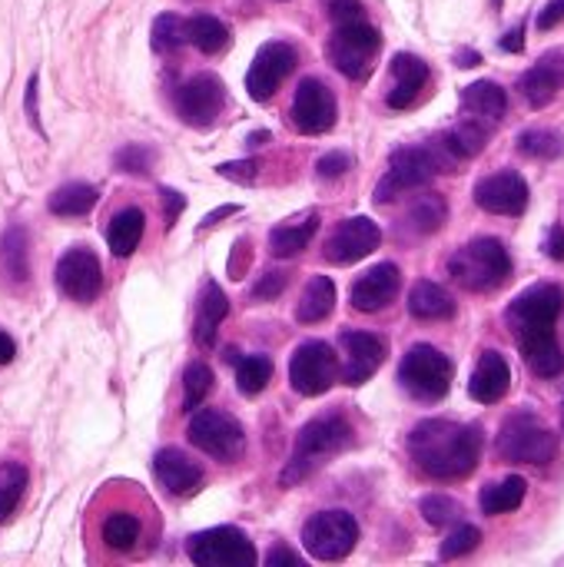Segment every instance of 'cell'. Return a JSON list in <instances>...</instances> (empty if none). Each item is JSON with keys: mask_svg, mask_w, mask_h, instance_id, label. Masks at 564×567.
<instances>
[{"mask_svg": "<svg viewBox=\"0 0 564 567\" xmlns=\"http://www.w3.org/2000/svg\"><path fill=\"white\" fill-rule=\"evenodd\" d=\"M266 565L269 567H302V561H299V555L296 551H289V548H273L269 551V558H266Z\"/></svg>", "mask_w": 564, "mask_h": 567, "instance_id": "52", "label": "cell"}, {"mask_svg": "<svg viewBox=\"0 0 564 567\" xmlns=\"http://www.w3.org/2000/svg\"><path fill=\"white\" fill-rule=\"evenodd\" d=\"M27 113H30V123L40 130V120H37V76H30V83H27Z\"/></svg>", "mask_w": 564, "mask_h": 567, "instance_id": "54", "label": "cell"}, {"mask_svg": "<svg viewBox=\"0 0 564 567\" xmlns=\"http://www.w3.org/2000/svg\"><path fill=\"white\" fill-rule=\"evenodd\" d=\"M419 512L425 515V522L432 528H445V525H459L462 522V505L455 498H445V495H429L419 502Z\"/></svg>", "mask_w": 564, "mask_h": 567, "instance_id": "42", "label": "cell"}, {"mask_svg": "<svg viewBox=\"0 0 564 567\" xmlns=\"http://www.w3.org/2000/svg\"><path fill=\"white\" fill-rule=\"evenodd\" d=\"M352 425L346 415L339 412H329V415H316L312 422H306L296 435V445H293V455H289V465L283 472V485H296V482H306L322 462L336 458L339 452H346L352 445Z\"/></svg>", "mask_w": 564, "mask_h": 567, "instance_id": "3", "label": "cell"}, {"mask_svg": "<svg viewBox=\"0 0 564 567\" xmlns=\"http://www.w3.org/2000/svg\"><path fill=\"white\" fill-rule=\"evenodd\" d=\"M445 219H449V206H445V199H442L439 193L419 196V199L412 203V209H409V226H412L419 236L439 233V229L445 226Z\"/></svg>", "mask_w": 564, "mask_h": 567, "instance_id": "36", "label": "cell"}, {"mask_svg": "<svg viewBox=\"0 0 564 567\" xmlns=\"http://www.w3.org/2000/svg\"><path fill=\"white\" fill-rule=\"evenodd\" d=\"M57 289L70 299V302H80V306H90L100 289H103V269H100V259L83 249V246H73L60 256L57 262Z\"/></svg>", "mask_w": 564, "mask_h": 567, "instance_id": "17", "label": "cell"}, {"mask_svg": "<svg viewBox=\"0 0 564 567\" xmlns=\"http://www.w3.org/2000/svg\"><path fill=\"white\" fill-rule=\"evenodd\" d=\"M273 379V362L269 355H246L236 362V385L243 395H259Z\"/></svg>", "mask_w": 564, "mask_h": 567, "instance_id": "39", "label": "cell"}, {"mask_svg": "<svg viewBox=\"0 0 564 567\" xmlns=\"http://www.w3.org/2000/svg\"><path fill=\"white\" fill-rule=\"evenodd\" d=\"M356 542H359V522L342 508L319 512L302 528V545H306L309 558H316V561H346L352 555Z\"/></svg>", "mask_w": 564, "mask_h": 567, "instance_id": "11", "label": "cell"}, {"mask_svg": "<svg viewBox=\"0 0 564 567\" xmlns=\"http://www.w3.org/2000/svg\"><path fill=\"white\" fill-rule=\"evenodd\" d=\"M160 196H163V226L166 229H173V223H176V216L183 213V206H186V199L176 193V189H160Z\"/></svg>", "mask_w": 564, "mask_h": 567, "instance_id": "49", "label": "cell"}, {"mask_svg": "<svg viewBox=\"0 0 564 567\" xmlns=\"http://www.w3.org/2000/svg\"><path fill=\"white\" fill-rule=\"evenodd\" d=\"M256 169H259L256 159H239V163H223L219 166V176L236 179V183H253L256 179Z\"/></svg>", "mask_w": 564, "mask_h": 567, "instance_id": "48", "label": "cell"}, {"mask_svg": "<svg viewBox=\"0 0 564 567\" xmlns=\"http://www.w3.org/2000/svg\"><path fill=\"white\" fill-rule=\"evenodd\" d=\"M336 375H339V355L332 352L329 342H319V339L302 342L289 359V382L299 395L312 399V395L329 392Z\"/></svg>", "mask_w": 564, "mask_h": 567, "instance_id": "13", "label": "cell"}, {"mask_svg": "<svg viewBox=\"0 0 564 567\" xmlns=\"http://www.w3.org/2000/svg\"><path fill=\"white\" fill-rule=\"evenodd\" d=\"M519 90H522V96H525L535 110L548 106V103L564 90V50H548V53H542L539 63H532V66L522 73Z\"/></svg>", "mask_w": 564, "mask_h": 567, "instance_id": "23", "label": "cell"}, {"mask_svg": "<svg viewBox=\"0 0 564 567\" xmlns=\"http://www.w3.org/2000/svg\"><path fill=\"white\" fill-rule=\"evenodd\" d=\"M336 116H339V103H336L332 90L322 80L306 76L296 86V96H293V106H289L293 126L299 133H306V136H319V133H329L336 126Z\"/></svg>", "mask_w": 564, "mask_h": 567, "instance_id": "14", "label": "cell"}, {"mask_svg": "<svg viewBox=\"0 0 564 567\" xmlns=\"http://www.w3.org/2000/svg\"><path fill=\"white\" fill-rule=\"evenodd\" d=\"M316 169H319V176H326V179L346 176V173L352 169V156H349L346 150H332V153H326V156L316 163Z\"/></svg>", "mask_w": 564, "mask_h": 567, "instance_id": "46", "label": "cell"}, {"mask_svg": "<svg viewBox=\"0 0 564 567\" xmlns=\"http://www.w3.org/2000/svg\"><path fill=\"white\" fill-rule=\"evenodd\" d=\"M449 276L469 292H495L512 279V256L502 239L479 236L452 252Z\"/></svg>", "mask_w": 564, "mask_h": 567, "instance_id": "5", "label": "cell"}, {"mask_svg": "<svg viewBox=\"0 0 564 567\" xmlns=\"http://www.w3.org/2000/svg\"><path fill=\"white\" fill-rule=\"evenodd\" d=\"M329 17H332V23H349V20H366V10L359 0H332Z\"/></svg>", "mask_w": 564, "mask_h": 567, "instance_id": "47", "label": "cell"}, {"mask_svg": "<svg viewBox=\"0 0 564 567\" xmlns=\"http://www.w3.org/2000/svg\"><path fill=\"white\" fill-rule=\"evenodd\" d=\"M0 276L13 286H23L30 279V246L23 226H10L0 239Z\"/></svg>", "mask_w": 564, "mask_h": 567, "instance_id": "31", "label": "cell"}, {"mask_svg": "<svg viewBox=\"0 0 564 567\" xmlns=\"http://www.w3.org/2000/svg\"><path fill=\"white\" fill-rule=\"evenodd\" d=\"M229 302L226 292L219 289V282H203L199 289V302H196V322H193V336L199 342V349H216L219 339V322L226 319Z\"/></svg>", "mask_w": 564, "mask_h": 567, "instance_id": "26", "label": "cell"}, {"mask_svg": "<svg viewBox=\"0 0 564 567\" xmlns=\"http://www.w3.org/2000/svg\"><path fill=\"white\" fill-rule=\"evenodd\" d=\"M492 3H495V7H502V0H492Z\"/></svg>", "mask_w": 564, "mask_h": 567, "instance_id": "59", "label": "cell"}, {"mask_svg": "<svg viewBox=\"0 0 564 567\" xmlns=\"http://www.w3.org/2000/svg\"><path fill=\"white\" fill-rule=\"evenodd\" d=\"M153 508L143 495L116 492V502L96 515V545L110 558H133L150 542Z\"/></svg>", "mask_w": 564, "mask_h": 567, "instance_id": "4", "label": "cell"}, {"mask_svg": "<svg viewBox=\"0 0 564 567\" xmlns=\"http://www.w3.org/2000/svg\"><path fill=\"white\" fill-rule=\"evenodd\" d=\"M525 492H529V482H525L522 475H509V478H502V482L485 485L479 505H482V512H485L489 518H499V515L519 512L522 502H525Z\"/></svg>", "mask_w": 564, "mask_h": 567, "instance_id": "32", "label": "cell"}, {"mask_svg": "<svg viewBox=\"0 0 564 567\" xmlns=\"http://www.w3.org/2000/svg\"><path fill=\"white\" fill-rule=\"evenodd\" d=\"M286 289V272L273 269V272H263L259 282L253 286V302H273L276 296H283Z\"/></svg>", "mask_w": 564, "mask_h": 567, "instance_id": "45", "label": "cell"}, {"mask_svg": "<svg viewBox=\"0 0 564 567\" xmlns=\"http://www.w3.org/2000/svg\"><path fill=\"white\" fill-rule=\"evenodd\" d=\"M545 256L555 259V262H564V226H552L548 236H545Z\"/></svg>", "mask_w": 564, "mask_h": 567, "instance_id": "51", "label": "cell"}, {"mask_svg": "<svg viewBox=\"0 0 564 567\" xmlns=\"http://www.w3.org/2000/svg\"><path fill=\"white\" fill-rule=\"evenodd\" d=\"M379 243H382L379 226L369 216H352L332 229V236L326 243V259L336 266H352V262L372 256L379 249Z\"/></svg>", "mask_w": 564, "mask_h": 567, "instance_id": "18", "label": "cell"}, {"mask_svg": "<svg viewBox=\"0 0 564 567\" xmlns=\"http://www.w3.org/2000/svg\"><path fill=\"white\" fill-rule=\"evenodd\" d=\"M316 229H319L316 213H306L302 219H289V223H283V226H276L269 233V252L279 256V259H293L296 252H302L312 243Z\"/></svg>", "mask_w": 564, "mask_h": 567, "instance_id": "30", "label": "cell"}, {"mask_svg": "<svg viewBox=\"0 0 564 567\" xmlns=\"http://www.w3.org/2000/svg\"><path fill=\"white\" fill-rule=\"evenodd\" d=\"M399 289H402V272H399V266H396V262H379V266H372L369 272H362V276L352 282L349 302H352V309H359V312H379V309H386V306L396 302Z\"/></svg>", "mask_w": 564, "mask_h": 567, "instance_id": "21", "label": "cell"}, {"mask_svg": "<svg viewBox=\"0 0 564 567\" xmlns=\"http://www.w3.org/2000/svg\"><path fill=\"white\" fill-rule=\"evenodd\" d=\"M475 206L495 216H522L529 209V183L515 169L492 173L475 183Z\"/></svg>", "mask_w": 564, "mask_h": 567, "instance_id": "19", "label": "cell"}, {"mask_svg": "<svg viewBox=\"0 0 564 567\" xmlns=\"http://www.w3.org/2000/svg\"><path fill=\"white\" fill-rule=\"evenodd\" d=\"M186 40L203 50V53H223L229 47V27L219 20V17H209V13H199V17H189L186 20Z\"/></svg>", "mask_w": 564, "mask_h": 567, "instance_id": "35", "label": "cell"}, {"mask_svg": "<svg viewBox=\"0 0 564 567\" xmlns=\"http://www.w3.org/2000/svg\"><path fill=\"white\" fill-rule=\"evenodd\" d=\"M562 429H564V402H562Z\"/></svg>", "mask_w": 564, "mask_h": 567, "instance_id": "58", "label": "cell"}, {"mask_svg": "<svg viewBox=\"0 0 564 567\" xmlns=\"http://www.w3.org/2000/svg\"><path fill=\"white\" fill-rule=\"evenodd\" d=\"M564 309V286L539 282L512 299L505 322L525 355V365L539 379H558L564 372V352L555 339V322Z\"/></svg>", "mask_w": 564, "mask_h": 567, "instance_id": "1", "label": "cell"}, {"mask_svg": "<svg viewBox=\"0 0 564 567\" xmlns=\"http://www.w3.org/2000/svg\"><path fill=\"white\" fill-rule=\"evenodd\" d=\"M173 103H176V113L183 123L209 126L226 106V86L216 73H196L186 83H180Z\"/></svg>", "mask_w": 564, "mask_h": 567, "instance_id": "15", "label": "cell"}, {"mask_svg": "<svg viewBox=\"0 0 564 567\" xmlns=\"http://www.w3.org/2000/svg\"><path fill=\"white\" fill-rule=\"evenodd\" d=\"M332 306H336V286H332V279L329 276H312L306 282L302 302L296 306V319L302 326H316V322H322L332 312Z\"/></svg>", "mask_w": 564, "mask_h": 567, "instance_id": "34", "label": "cell"}, {"mask_svg": "<svg viewBox=\"0 0 564 567\" xmlns=\"http://www.w3.org/2000/svg\"><path fill=\"white\" fill-rule=\"evenodd\" d=\"M382 50V33L366 23V20H349V23H336L329 43H326V53L332 60V66L342 73V76H352V80H362L369 76L376 56Z\"/></svg>", "mask_w": 564, "mask_h": 567, "instance_id": "8", "label": "cell"}, {"mask_svg": "<svg viewBox=\"0 0 564 567\" xmlns=\"http://www.w3.org/2000/svg\"><path fill=\"white\" fill-rule=\"evenodd\" d=\"M143 233H146V216H143V209H140V206H126V209L113 213V219H110V226H106V246H110V252H113L116 259H126V256L136 252Z\"/></svg>", "mask_w": 564, "mask_h": 567, "instance_id": "28", "label": "cell"}, {"mask_svg": "<svg viewBox=\"0 0 564 567\" xmlns=\"http://www.w3.org/2000/svg\"><path fill=\"white\" fill-rule=\"evenodd\" d=\"M564 20V0H548L539 13V30H552Z\"/></svg>", "mask_w": 564, "mask_h": 567, "instance_id": "50", "label": "cell"}, {"mask_svg": "<svg viewBox=\"0 0 564 567\" xmlns=\"http://www.w3.org/2000/svg\"><path fill=\"white\" fill-rule=\"evenodd\" d=\"M296 66V47L293 43H283V40H269L256 50L249 70H246V90L256 103H266L279 86L283 80L293 73Z\"/></svg>", "mask_w": 564, "mask_h": 567, "instance_id": "16", "label": "cell"}, {"mask_svg": "<svg viewBox=\"0 0 564 567\" xmlns=\"http://www.w3.org/2000/svg\"><path fill=\"white\" fill-rule=\"evenodd\" d=\"M499 47H502L505 53H522V50H525V27L519 23L515 30H509V33L499 40Z\"/></svg>", "mask_w": 564, "mask_h": 567, "instance_id": "53", "label": "cell"}, {"mask_svg": "<svg viewBox=\"0 0 564 567\" xmlns=\"http://www.w3.org/2000/svg\"><path fill=\"white\" fill-rule=\"evenodd\" d=\"M13 355H17V342L0 329V365H10V362H13Z\"/></svg>", "mask_w": 564, "mask_h": 567, "instance_id": "55", "label": "cell"}, {"mask_svg": "<svg viewBox=\"0 0 564 567\" xmlns=\"http://www.w3.org/2000/svg\"><path fill=\"white\" fill-rule=\"evenodd\" d=\"M339 346H342V355H346V369H342V379L346 385H362L369 382L379 365L386 362V339L376 336V332H342L339 336Z\"/></svg>", "mask_w": 564, "mask_h": 567, "instance_id": "20", "label": "cell"}, {"mask_svg": "<svg viewBox=\"0 0 564 567\" xmlns=\"http://www.w3.org/2000/svg\"><path fill=\"white\" fill-rule=\"evenodd\" d=\"M429 76L432 73H429V63L422 56H416V53H396L392 56V86H389L386 103L392 110H409L422 96Z\"/></svg>", "mask_w": 564, "mask_h": 567, "instance_id": "24", "label": "cell"}, {"mask_svg": "<svg viewBox=\"0 0 564 567\" xmlns=\"http://www.w3.org/2000/svg\"><path fill=\"white\" fill-rule=\"evenodd\" d=\"M186 555L199 567H253L256 565V548L239 528H206L189 538Z\"/></svg>", "mask_w": 564, "mask_h": 567, "instance_id": "12", "label": "cell"}, {"mask_svg": "<svg viewBox=\"0 0 564 567\" xmlns=\"http://www.w3.org/2000/svg\"><path fill=\"white\" fill-rule=\"evenodd\" d=\"M96 199H100L96 186H90V183H66V186H60V189L50 193L47 209H50L53 216L76 219V216H86V213L96 206Z\"/></svg>", "mask_w": 564, "mask_h": 567, "instance_id": "33", "label": "cell"}, {"mask_svg": "<svg viewBox=\"0 0 564 567\" xmlns=\"http://www.w3.org/2000/svg\"><path fill=\"white\" fill-rule=\"evenodd\" d=\"M482 545V532L475 528V525H459L445 542H442V548H439V558L442 561H452V558H465V555H472L475 548Z\"/></svg>", "mask_w": 564, "mask_h": 567, "instance_id": "43", "label": "cell"}, {"mask_svg": "<svg viewBox=\"0 0 564 567\" xmlns=\"http://www.w3.org/2000/svg\"><path fill=\"white\" fill-rule=\"evenodd\" d=\"M435 173H442V163L432 146H402L389 156V169L376 186V203H392L412 189H422Z\"/></svg>", "mask_w": 564, "mask_h": 567, "instance_id": "9", "label": "cell"}, {"mask_svg": "<svg viewBox=\"0 0 564 567\" xmlns=\"http://www.w3.org/2000/svg\"><path fill=\"white\" fill-rule=\"evenodd\" d=\"M153 475L173 498H189L203 488V468L180 449H160L153 455Z\"/></svg>", "mask_w": 564, "mask_h": 567, "instance_id": "22", "label": "cell"}, {"mask_svg": "<svg viewBox=\"0 0 564 567\" xmlns=\"http://www.w3.org/2000/svg\"><path fill=\"white\" fill-rule=\"evenodd\" d=\"M229 213H236V206H223L219 213H209V216L203 219V229H209V226H216V223H219L223 216H229Z\"/></svg>", "mask_w": 564, "mask_h": 567, "instance_id": "57", "label": "cell"}, {"mask_svg": "<svg viewBox=\"0 0 564 567\" xmlns=\"http://www.w3.org/2000/svg\"><path fill=\"white\" fill-rule=\"evenodd\" d=\"M150 43H153L156 53H173V50H180L183 43H189V40H186V20L176 17V13H160V17L153 20Z\"/></svg>", "mask_w": 564, "mask_h": 567, "instance_id": "40", "label": "cell"}, {"mask_svg": "<svg viewBox=\"0 0 564 567\" xmlns=\"http://www.w3.org/2000/svg\"><path fill=\"white\" fill-rule=\"evenodd\" d=\"M499 458L512 465H548L558 455V435L532 412H515L502 422L495 439Z\"/></svg>", "mask_w": 564, "mask_h": 567, "instance_id": "6", "label": "cell"}, {"mask_svg": "<svg viewBox=\"0 0 564 567\" xmlns=\"http://www.w3.org/2000/svg\"><path fill=\"white\" fill-rule=\"evenodd\" d=\"M509 389H512V369H509L505 355L495 352V349H485L479 355L475 372H472L469 395L475 402H482V405H495V402H502L509 395Z\"/></svg>", "mask_w": 564, "mask_h": 567, "instance_id": "25", "label": "cell"}, {"mask_svg": "<svg viewBox=\"0 0 564 567\" xmlns=\"http://www.w3.org/2000/svg\"><path fill=\"white\" fill-rule=\"evenodd\" d=\"M519 153L529 159H558L564 156V136L545 126H532L519 133Z\"/></svg>", "mask_w": 564, "mask_h": 567, "instance_id": "37", "label": "cell"}, {"mask_svg": "<svg viewBox=\"0 0 564 567\" xmlns=\"http://www.w3.org/2000/svg\"><path fill=\"white\" fill-rule=\"evenodd\" d=\"M23 492H27V468L20 462H3L0 465V522H7L17 512Z\"/></svg>", "mask_w": 564, "mask_h": 567, "instance_id": "38", "label": "cell"}, {"mask_svg": "<svg viewBox=\"0 0 564 567\" xmlns=\"http://www.w3.org/2000/svg\"><path fill=\"white\" fill-rule=\"evenodd\" d=\"M509 110V93L495 83V80H479L472 86L462 90V113L485 120V123H499Z\"/></svg>", "mask_w": 564, "mask_h": 567, "instance_id": "27", "label": "cell"}, {"mask_svg": "<svg viewBox=\"0 0 564 567\" xmlns=\"http://www.w3.org/2000/svg\"><path fill=\"white\" fill-rule=\"evenodd\" d=\"M153 159H156V153L146 143H130V146H123L113 156V163H116L120 173H150L153 169Z\"/></svg>", "mask_w": 564, "mask_h": 567, "instance_id": "44", "label": "cell"}, {"mask_svg": "<svg viewBox=\"0 0 564 567\" xmlns=\"http://www.w3.org/2000/svg\"><path fill=\"white\" fill-rule=\"evenodd\" d=\"M213 389V369L206 362H189L183 372V412H196Z\"/></svg>", "mask_w": 564, "mask_h": 567, "instance_id": "41", "label": "cell"}, {"mask_svg": "<svg viewBox=\"0 0 564 567\" xmlns=\"http://www.w3.org/2000/svg\"><path fill=\"white\" fill-rule=\"evenodd\" d=\"M186 439L216 462H236L246 452L243 425L223 409H196L186 425Z\"/></svg>", "mask_w": 564, "mask_h": 567, "instance_id": "10", "label": "cell"}, {"mask_svg": "<svg viewBox=\"0 0 564 567\" xmlns=\"http://www.w3.org/2000/svg\"><path fill=\"white\" fill-rule=\"evenodd\" d=\"M455 60H459V66H479V63H482V53H475V50H459Z\"/></svg>", "mask_w": 564, "mask_h": 567, "instance_id": "56", "label": "cell"}, {"mask_svg": "<svg viewBox=\"0 0 564 567\" xmlns=\"http://www.w3.org/2000/svg\"><path fill=\"white\" fill-rule=\"evenodd\" d=\"M482 429L449 419H425L409 435V458L432 482L469 478L482 458Z\"/></svg>", "mask_w": 564, "mask_h": 567, "instance_id": "2", "label": "cell"}, {"mask_svg": "<svg viewBox=\"0 0 564 567\" xmlns=\"http://www.w3.org/2000/svg\"><path fill=\"white\" fill-rule=\"evenodd\" d=\"M452 375H455L452 359L425 342L412 346L399 365V382L416 402H442L452 389Z\"/></svg>", "mask_w": 564, "mask_h": 567, "instance_id": "7", "label": "cell"}, {"mask_svg": "<svg viewBox=\"0 0 564 567\" xmlns=\"http://www.w3.org/2000/svg\"><path fill=\"white\" fill-rule=\"evenodd\" d=\"M409 312L419 322H442V319H452L455 316V299L439 282L422 279L409 292Z\"/></svg>", "mask_w": 564, "mask_h": 567, "instance_id": "29", "label": "cell"}]
</instances>
